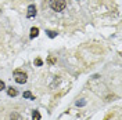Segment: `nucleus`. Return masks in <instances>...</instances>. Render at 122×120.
I'll return each mask as SVG.
<instances>
[{
    "label": "nucleus",
    "instance_id": "20e7f679",
    "mask_svg": "<svg viewBox=\"0 0 122 120\" xmlns=\"http://www.w3.org/2000/svg\"><path fill=\"white\" fill-rule=\"evenodd\" d=\"M10 119L11 120H22V116H21L20 113H17V112H13L11 115H10Z\"/></svg>",
    "mask_w": 122,
    "mask_h": 120
},
{
    "label": "nucleus",
    "instance_id": "6e6552de",
    "mask_svg": "<svg viewBox=\"0 0 122 120\" xmlns=\"http://www.w3.org/2000/svg\"><path fill=\"white\" fill-rule=\"evenodd\" d=\"M32 119L33 120H40V113H39L38 111H33V113H32Z\"/></svg>",
    "mask_w": 122,
    "mask_h": 120
},
{
    "label": "nucleus",
    "instance_id": "9b49d317",
    "mask_svg": "<svg viewBox=\"0 0 122 120\" xmlns=\"http://www.w3.org/2000/svg\"><path fill=\"white\" fill-rule=\"evenodd\" d=\"M4 87H6L4 82H1V80H0V91H1V90H4Z\"/></svg>",
    "mask_w": 122,
    "mask_h": 120
},
{
    "label": "nucleus",
    "instance_id": "7ed1b4c3",
    "mask_svg": "<svg viewBox=\"0 0 122 120\" xmlns=\"http://www.w3.org/2000/svg\"><path fill=\"white\" fill-rule=\"evenodd\" d=\"M35 15H36V7H35V4H30L29 7H28L26 17H28V18H33Z\"/></svg>",
    "mask_w": 122,
    "mask_h": 120
},
{
    "label": "nucleus",
    "instance_id": "9d476101",
    "mask_svg": "<svg viewBox=\"0 0 122 120\" xmlns=\"http://www.w3.org/2000/svg\"><path fill=\"white\" fill-rule=\"evenodd\" d=\"M42 64H43V62H42V60H40V58H38V60L35 61V65H38V66H40Z\"/></svg>",
    "mask_w": 122,
    "mask_h": 120
},
{
    "label": "nucleus",
    "instance_id": "f03ea898",
    "mask_svg": "<svg viewBox=\"0 0 122 120\" xmlns=\"http://www.w3.org/2000/svg\"><path fill=\"white\" fill-rule=\"evenodd\" d=\"M14 80L18 83V84H24V83H26V73L21 72L20 69L14 70Z\"/></svg>",
    "mask_w": 122,
    "mask_h": 120
},
{
    "label": "nucleus",
    "instance_id": "1a4fd4ad",
    "mask_svg": "<svg viewBox=\"0 0 122 120\" xmlns=\"http://www.w3.org/2000/svg\"><path fill=\"white\" fill-rule=\"evenodd\" d=\"M47 35H49V37H56V35H57V32H54V30H47Z\"/></svg>",
    "mask_w": 122,
    "mask_h": 120
},
{
    "label": "nucleus",
    "instance_id": "f257e3e1",
    "mask_svg": "<svg viewBox=\"0 0 122 120\" xmlns=\"http://www.w3.org/2000/svg\"><path fill=\"white\" fill-rule=\"evenodd\" d=\"M50 7H51V10L60 13L67 7V1L65 0H50Z\"/></svg>",
    "mask_w": 122,
    "mask_h": 120
},
{
    "label": "nucleus",
    "instance_id": "39448f33",
    "mask_svg": "<svg viewBox=\"0 0 122 120\" xmlns=\"http://www.w3.org/2000/svg\"><path fill=\"white\" fill-rule=\"evenodd\" d=\"M38 35H39V28H32L30 29V39L36 37Z\"/></svg>",
    "mask_w": 122,
    "mask_h": 120
},
{
    "label": "nucleus",
    "instance_id": "0eeeda50",
    "mask_svg": "<svg viewBox=\"0 0 122 120\" xmlns=\"http://www.w3.org/2000/svg\"><path fill=\"white\" fill-rule=\"evenodd\" d=\"M24 98H26V99H35V97L30 94V91H25L24 92Z\"/></svg>",
    "mask_w": 122,
    "mask_h": 120
},
{
    "label": "nucleus",
    "instance_id": "423d86ee",
    "mask_svg": "<svg viewBox=\"0 0 122 120\" xmlns=\"http://www.w3.org/2000/svg\"><path fill=\"white\" fill-rule=\"evenodd\" d=\"M7 94L10 95V97H15V95L18 94V91L15 90V88H13V87H10V88L7 90Z\"/></svg>",
    "mask_w": 122,
    "mask_h": 120
},
{
    "label": "nucleus",
    "instance_id": "f8f14e48",
    "mask_svg": "<svg viewBox=\"0 0 122 120\" xmlns=\"http://www.w3.org/2000/svg\"><path fill=\"white\" fill-rule=\"evenodd\" d=\"M49 62H50V64H54L56 61H54V58H49Z\"/></svg>",
    "mask_w": 122,
    "mask_h": 120
}]
</instances>
